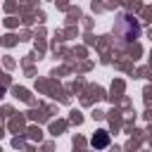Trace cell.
I'll use <instances>...</instances> for the list:
<instances>
[{"label": "cell", "mask_w": 152, "mask_h": 152, "mask_svg": "<svg viewBox=\"0 0 152 152\" xmlns=\"http://www.w3.org/2000/svg\"><path fill=\"white\" fill-rule=\"evenodd\" d=\"M93 145H95V147H104V145H107V133L100 131V133L93 138Z\"/></svg>", "instance_id": "1"}]
</instances>
